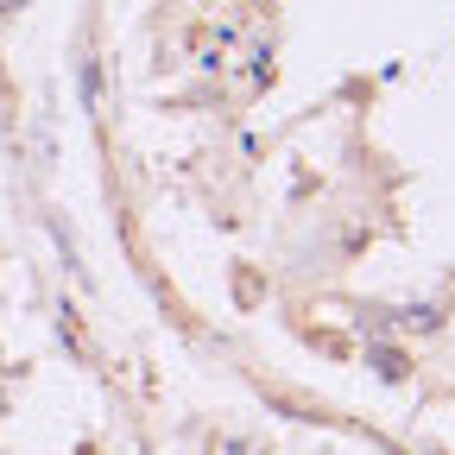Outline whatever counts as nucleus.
<instances>
[{"mask_svg": "<svg viewBox=\"0 0 455 455\" xmlns=\"http://www.w3.org/2000/svg\"><path fill=\"white\" fill-rule=\"evenodd\" d=\"M215 455H266V449H253V443H241V436H221Z\"/></svg>", "mask_w": 455, "mask_h": 455, "instance_id": "nucleus-3", "label": "nucleus"}, {"mask_svg": "<svg viewBox=\"0 0 455 455\" xmlns=\"http://www.w3.org/2000/svg\"><path fill=\"white\" fill-rule=\"evenodd\" d=\"M373 361H379L386 379H405V361H398V348H373Z\"/></svg>", "mask_w": 455, "mask_h": 455, "instance_id": "nucleus-2", "label": "nucleus"}, {"mask_svg": "<svg viewBox=\"0 0 455 455\" xmlns=\"http://www.w3.org/2000/svg\"><path fill=\"white\" fill-rule=\"evenodd\" d=\"M398 323H405V329H436V323H443V310H436V304H424V310H405Z\"/></svg>", "mask_w": 455, "mask_h": 455, "instance_id": "nucleus-1", "label": "nucleus"}]
</instances>
